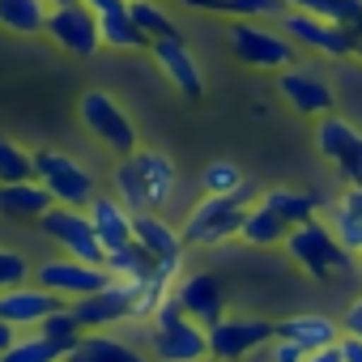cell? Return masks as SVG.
Returning <instances> with one entry per match:
<instances>
[{
    "label": "cell",
    "instance_id": "cell-1",
    "mask_svg": "<svg viewBox=\"0 0 362 362\" xmlns=\"http://www.w3.org/2000/svg\"><path fill=\"white\" fill-rule=\"evenodd\" d=\"M175 184H179L175 162L162 149H145V145H136L132 153H124L115 162V175H111L115 197L132 214H145V209H158L162 214V205L175 197Z\"/></svg>",
    "mask_w": 362,
    "mask_h": 362
},
{
    "label": "cell",
    "instance_id": "cell-2",
    "mask_svg": "<svg viewBox=\"0 0 362 362\" xmlns=\"http://www.w3.org/2000/svg\"><path fill=\"white\" fill-rule=\"evenodd\" d=\"M252 205H256L252 179H247L243 188L226 192V197H201V201L188 209V222L179 226V230H184V243H188V247H222V243L239 239L243 218H247Z\"/></svg>",
    "mask_w": 362,
    "mask_h": 362
},
{
    "label": "cell",
    "instance_id": "cell-3",
    "mask_svg": "<svg viewBox=\"0 0 362 362\" xmlns=\"http://www.w3.org/2000/svg\"><path fill=\"white\" fill-rule=\"evenodd\" d=\"M286 256L294 260V269H303L311 281H337V277H349L358 273V260L354 252H345L332 235V226L324 218H311L303 226H290V239H286Z\"/></svg>",
    "mask_w": 362,
    "mask_h": 362
},
{
    "label": "cell",
    "instance_id": "cell-4",
    "mask_svg": "<svg viewBox=\"0 0 362 362\" xmlns=\"http://www.w3.org/2000/svg\"><path fill=\"white\" fill-rule=\"evenodd\" d=\"M145 349L153 362H205L209 358V328L188 320L170 294L145 328Z\"/></svg>",
    "mask_w": 362,
    "mask_h": 362
},
{
    "label": "cell",
    "instance_id": "cell-5",
    "mask_svg": "<svg viewBox=\"0 0 362 362\" xmlns=\"http://www.w3.org/2000/svg\"><path fill=\"white\" fill-rule=\"evenodd\" d=\"M77 119H81V128H86L103 149H111L115 158H124V153H132V149L141 145L128 107H119V98H111L107 90H86V94L77 98Z\"/></svg>",
    "mask_w": 362,
    "mask_h": 362
},
{
    "label": "cell",
    "instance_id": "cell-6",
    "mask_svg": "<svg viewBox=\"0 0 362 362\" xmlns=\"http://www.w3.org/2000/svg\"><path fill=\"white\" fill-rule=\"evenodd\" d=\"M35 179L56 197V205L90 209V201L98 197L94 170L81 166L73 153H60V149H35Z\"/></svg>",
    "mask_w": 362,
    "mask_h": 362
},
{
    "label": "cell",
    "instance_id": "cell-7",
    "mask_svg": "<svg viewBox=\"0 0 362 362\" xmlns=\"http://www.w3.org/2000/svg\"><path fill=\"white\" fill-rule=\"evenodd\" d=\"M273 337H277V320L226 311L218 324H209V358H218V362H247V358L264 354Z\"/></svg>",
    "mask_w": 362,
    "mask_h": 362
},
{
    "label": "cell",
    "instance_id": "cell-8",
    "mask_svg": "<svg viewBox=\"0 0 362 362\" xmlns=\"http://www.w3.org/2000/svg\"><path fill=\"white\" fill-rule=\"evenodd\" d=\"M226 47L243 69H260V73H281L294 64V43L281 30H269L260 22H230L226 30Z\"/></svg>",
    "mask_w": 362,
    "mask_h": 362
},
{
    "label": "cell",
    "instance_id": "cell-9",
    "mask_svg": "<svg viewBox=\"0 0 362 362\" xmlns=\"http://www.w3.org/2000/svg\"><path fill=\"white\" fill-rule=\"evenodd\" d=\"M39 230L73 260H90V264H107V247L103 239L94 235V222L86 209H73V205H52L43 218H39Z\"/></svg>",
    "mask_w": 362,
    "mask_h": 362
},
{
    "label": "cell",
    "instance_id": "cell-10",
    "mask_svg": "<svg viewBox=\"0 0 362 362\" xmlns=\"http://www.w3.org/2000/svg\"><path fill=\"white\" fill-rule=\"evenodd\" d=\"M277 22H281V35H286L294 47L320 52V56H328V60H354V39H349L345 26L324 22V18H315V13H307V9H298V5L281 9Z\"/></svg>",
    "mask_w": 362,
    "mask_h": 362
},
{
    "label": "cell",
    "instance_id": "cell-11",
    "mask_svg": "<svg viewBox=\"0 0 362 362\" xmlns=\"http://www.w3.org/2000/svg\"><path fill=\"white\" fill-rule=\"evenodd\" d=\"M136 298H141V281L111 277L98 294L77 298L73 311L86 324V332H107V328H119V324H132L136 320Z\"/></svg>",
    "mask_w": 362,
    "mask_h": 362
},
{
    "label": "cell",
    "instance_id": "cell-12",
    "mask_svg": "<svg viewBox=\"0 0 362 362\" xmlns=\"http://www.w3.org/2000/svg\"><path fill=\"white\" fill-rule=\"evenodd\" d=\"M311 141H315V149L337 166V175L345 179V184H362V128H354L345 115L328 111V115L315 119Z\"/></svg>",
    "mask_w": 362,
    "mask_h": 362
},
{
    "label": "cell",
    "instance_id": "cell-13",
    "mask_svg": "<svg viewBox=\"0 0 362 362\" xmlns=\"http://www.w3.org/2000/svg\"><path fill=\"white\" fill-rule=\"evenodd\" d=\"M35 281L52 294H60L64 303H77L86 294H98L111 273L107 264H90V260H73V256H60V260H39L35 264Z\"/></svg>",
    "mask_w": 362,
    "mask_h": 362
},
{
    "label": "cell",
    "instance_id": "cell-14",
    "mask_svg": "<svg viewBox=\"0 0 362 362\" xmlns=\"http://www.w3.org/2000/svg\"><path fill=\"white\" fill-rule=\"evenodd\" d=\"M47 39L69 52V56H98L103 52V30H98V13L90 5H81V0H73V5H60L47 13Z\"/></svg>",
    "mask_w": 362,
    "mask_h": 362
},
{
    "label": "cell",
    "instance_id": "cell-15",
    "mask_svg": "<svg viewBox=\"0 0 362 362\" xmlns=\"http://www.w3.org/2000/svg\"><path fill=\"white\" fill-rule=\"evenodd\" d=\"M277 94L290 111L307 115V119H320L328 111H337V94H332V81L315 69H281L277 73Z\"/></svg>",
    "mask_w": 362,
    "mask_h": 362
},
{
    "label": "cell",
    "instance_id": "cell-16",
    "mask_svg": "<svg viewBox=\"0 0 362 362\" xmlns=\"http://www.w3.org/2000/svg\"><path fill=\"white\" fill-rule=\"evenodd\" d=\"M170 294H175L179 311L197 324H205V328L226 315V281L218 273H179Z\"/></svg>",
    "mask_w": 362,
    "mask_h": 362
},
{
    "label": "cell",
    "instance_id": "cell-17",
    "mask_svg": "<svg viewBox=\"0 0 362 362\" xmlns=\"http://www.w3.org/2000/svg\"><path fill=\"white\" fill-rule=\"evenodd\" d=\"M149 56H153V64L166 73V81L184 94L188 103H201L205 98V73H201L188 39H153L149 43Z\"/></svg>",
    "mask_w": 362,
    "mask_h": 362
},
{
    "label": "cell",
    "instance_id": "cell-18",
    "mask_svg": "<svg viewBox=\"0 0 362 362\" xmlns=\"http://www.w3.org/2000/svg\"><path fill=\"white\" fill-rule=\"evenodd\" d=\"M60 307H64V298L52 294V290H43L35 277L0 294V320H9L13 328H26V332L39 328V324H43L52 311H60Z\"/></svg>",
    "mask_w": 362,
    "mask_h": 362
},
{
    "label": "cell",
    "instance_id": "cell-19",
    "mask_svg": "<svg viewBox=\"0 0 362 362\" xmlns=\"http://www.w3.org/2000/svg\"><path fill=\"white\" fill-rule=\"evenodd\" d=\"M132 243H141L153 264H184V252H188L184 230L170 226L158 209H145L132 218Z\"/></svg>",
    "mask_w": 362,
    "mask_h": 362
},
{
    "label": "cell",
    "instance_id": "cell-20",
    "mask_svg": "<svg viewBox=\"0 0 362 362\" xmlns=\"http://www.w3.org/2000/svg\"><path fill=\"white\" fill-rule=\"evenodd\" d=\"M277 337H290L294 345H303L311 354V349H324V345H341L345 328H341V320H332L324 311H298V315L277 320Z\"/></svg>",
    "mask_w": 362,
    "mask_h": 362
},
{
    "label": "cell",
    "instance_id": "cell-21",
    "mask_svg": "<svg viewBox=\"0 0 362 362\" xmlns=\"http://www.w3.org/2000/svg\"><path fill=\"white\" fill-rule=\"evenodd\" d=\"M56 197L39 184V179H18V184H0V218L9 222H39Z\"/></svg>",
    "mask_w": 362,
    "mask_h": 362
},
{
    "label": "cell",
    "instance_id": "cell-22",
    "mask_svg": "<svg viewBox=\"0 0 362 362\" xmlns=\"http://www.w3.org/2000/svg\"><path fill=\"white\" fill-rule=\"evenodd\" d=\"M90 222H94V235L103 239V247L107 252H115V247H124V243H132V209L119 201V197H107V192H98L94 201H90Z\"/></svg>",
    "mask_w": 362,
    "mask_h": 362
},
{
    "label": "cell",
    "instance_id": "cell-23",
    "mask_svg": "<svg viewBox=\"0 0 362 362\" xmlns=\"http://www.w3.org/2000/svg\"><path fill=\"white\" fill-rule=\"evenodd\" d=\"M64 362H153L149 349H136L132 341L124 337H111V332H86Z\"/></svg>",
    "mask_w": 362,
    "mask_h": 362
},
{
    "label": "cell",
    "instance_id": "cell-24",
    "mask_svg": "<svg viewBox=\"0 0 362 362\" xmlns=\"http://www.w3.org/2000/svg\"><path fill=\"white\" fill-rule=\"evenodd\" d=\"M260 201L277 218H286L290 226H303L311 218H324V209H328V201L315 188H269V192H260Z\"/></svg>",
    "mask_w": 362,
    "mask_h": 362
},
{
    "label": "cell",
    "instance_id": "cell-25",
    "mask_svg": "<svg viewBox=\"0 0 362 362\" xmlns=\"http://www.w3.org/2000/svg\"><path fill=\"white\" fill-rule=\"evenodd\" d=\"M47 0H0V30H9L18 39L47 35Z\"/></svg>",
    "mask_w": 362,
    "mask_h": 362
},
{
    "label": "cell",
    "instance_id": "cell-26",
    "mask_svg": "<svg viewBox=\"0 0 362 362\" xmlns=\"http://www.w3.org/2000/svg\"><path fill=\"white\" fill-rule=\"evenodd\" d=\"M98 30H103V47H111V52H149V35L136 26L128 5L98 13Z\"/></svg>",
    "mask_w": 362,
    "mask_h": 362
},
{
    "label": "cell",
    "instance_id": "cell-27",
    "mask_svg": "<svg viewBox=\"0 0 362 362\" xmlns=\"http://www.w3.org/2000/svg\"><path fill=\"white\" fill-rule=\"evenodd\" d=\"M239 239L247 243V247H286V239H290V222L286 218H277L264 201H256L252 209H247V218H243V230H239Z\"/></svg>",
    "mask_w": 362,
    "mask_h": 362
},
{
    "label": "cell",
    "instance_id": "cell-28",
    "mask_svg": "<svg viewBox=\"0 0 362 362\" xmlns=\"http://www.w3.org/2000/svg\"><path fill=\"white\" fill-rule=\"evenodd\" d=\"M64 358H69V349L56 345V341H47L39 328L18 332V341L0 354V362H64Z\"/></svg>",
    "mask_w": 362,
    "mask_h": 362
},
{
    "label": "cell",
    "instance_id": "cell-29",
    "mask_svg": "<svg viewBox=\"0 0 362 362\" xmlns=\"http://www.w3.org/2000/svg\"><path fill=\"white\" fill-rule=\"evenodd\" d=\"M324 222L332 226V235H337V243L345 247V252H362V214L358 209H349L341 197L337 201H328V209H324Z\"/></svg>",
    "mask_w": 362,
    "mask_h": 362
},
{
    "label": "cell",
    "instance_id": "cell-30",
    "mask_svg": "<svg viewBox=\"0 0 362 362\" xmlns=\"http://www.w3.org/2000/svg\"><path fill=\"white\" fill-rule=\"evenodd\" d=\"M107 273L119 277V281H145L153 273V260L145 256L141 243H124L115 252H107Z\"/></svg>",
    "mask_w": 362,
    "mask_h": 362
},
{
    "label": "cell",
    "instance_id": "cell-31",
    "mask_svg": "<svg viewBox=\"0 0 362 362\" xmlns=\"http://www.w3.org/2000/svg\"><path fill=\"white\" fill-rule=\"evenodd\" d=\"M128 9H132L136 26L149 35V43L153 39H184V35H179V22L158 5V0H136V5H128Z\"/></svg>",
    "mask_w": 362,
    "mask_h": 362
},
{
    "label": "cell",
    "instance_id": "cell-32",
    "mask_svg": "<svg viewBox=\"0 0 362 362\" xmlns=\"http://www.w3.org/2000/svg\"><path fill=\"white\" fill-rule=\"evenodd\" d=\"M243 184H247V175H243V166L230 162V158H218V162H209V166L201 170V192H205V197H226V192H235V188H243Z\"/></svg>",
    "mask_w": 362,
    "mask_h": 362
},
{
    "label": "cell",
    "instance_id": "cell-33",
    "mask_svg": "<svg viewBox=\"0 0 362 362\" xmlns=\"http://www.w3.org/2000/svg\"><path fill=\"white\" fill-rule=\"evenodd\" d=\"M18 179H35V149L0 136V184H18Z\"/></svg>",
    "mask_w": 362,
    "mask_h": 362
},
{
    "label": "cell",
    "instance_id": "cell-34",
    "mask_svg": "<svg viewBox=\"0 0 362 362\" xmlns=\"http://www.w3.org/2000/svg\"><path fill=\"white\" fill-rule=\"evenodd\" d=\"M39 332L47 337V341H56V345H64V349H73L81 337H86V324L77 320V311H73V303H64L60 311H52L43 324H39Z\"/></svg>",
    "mask_w": 362,
    "mask_h": 362
},
{
    "label": "cell",
    "instance_id": "cell-35",
    "mask_svg": "<svg viewBox=\"0 0 362 362\" xmlns=\"http://www.w3.org/2000/svg\"><path fill=\"white\" fill-rule=\"evenodd\" d=\"M298 9L324 18V22H337V26H349V22H362V0H294Z\"/></svg>",
    "mask_w": 362,
    "mask_h": 362
},
{
    "label": "cell",
    "instance_id": "cell-36",
    "mask_svg": "<svg viewBox=\"0 0 362 362\" xmlns=\"http://www.w3.org/2000/svg\"><path fill=\"white\" fill-rule=\"evenodd\" d=\"M30 277H35V264H30L22 252L0 247V294L13 290V286H22V281H30Z\"/></svg>",
    "mask_w": 362,
    "mask_h": 362
},
{
    "label": "cell",
    "instance_id": "cell-37",
    "mask_svg": "<svg viewBox=\"0 0 362 362\" xmlns=\"http://www.w3.org/2000/svg\"><path fill=\"white\" fill-rule=\"evenodd\" d=\"M264 358H269V362H303V358H307V349H303V345H294L290 337H273V341H269V349H264Z\"/></svg>",
    "mask_w": 362,
    "mask_h": 362
},
{
    "label": "cell",
    "instance_id": "cell-38",
    "mask_svg": "<svg viewBox=\"0 0 362 362\" xmlns=\"http://www.w3.org/2000/svg\"><path fill=\"white\" fill-rule=\"evenodd\" d=\"M341 328H345L349 337H358V341H362V294H358V298L345 307V315H341Z\"/></svg>",
    "mask_w": 362,
    "mask_h": 362
},
{
    "label": "cell",
    "instance_id": "cell-39",
    "mask_svg": "<svg viewBox=\"0 0 362 362\" xmlns=\"http://www.w3.org/2000/svg\"><path fill=\"white\" fill-rule=\"evenodd\" d=\"M303 362H345V354H341V345H324V349H311Z\"/></svg>",
    "mask_w": 362,
    "mask_h": 362
},
{
    "label": "cell",
    "instance_id": "cell-40",
    "mask_svg": "<svg viewBox=\"0 0 362 362\" xmlns=\"http://www.w3.org/2000/svg\"><path fill=\"white\" fill-rule=\"evenodd\" d=\"M341 354H345V362H362V341L358 337H341Z\"/></svg>",
    "mask_w": 362,
    "mask_h": 362
},
{
    "label": "cell",
    "instance_id": "cell-41",
    "mask_svg": "<svg viewBox=\"0 0 362 362\" xmlns=\"http://www.w3.org/2000/svg\"><path fill=\"white\" fill-rule=\"evenodd\" d=\"M184 9H197V13H222V0H179Z\"/></svg>",
    "mask_w": 362,
    "mask_h": 362
},
{
    "label": "cell",
    "instance_id": "cell-42",
    "mask_svg": "<svg viewBox=\"0 0 362 362\" xmlns=\"http://www.w3.org/2000/svg\"><path fill=\"white\" fill-rule=\"evenodd\" d=\"M341 201H345L349 209H358V214H362V184H345V192H341Z\"/></svg>",
    "mask_w": 362,
    "mask_h": 362
},
{
    "label": "cell",
    "instance_id": "cell-43",
    "mask_svg": "<svg viewBox=\"0 0 362 362\" xmlns=\"http://www.w3.org/2000/svg\"><path fill=\"white\" fill-rule=\"evenodd\" d=\"M13 341H18V328H13L9 320H0V354H5V349H9Z\"/></svg>",
    "mask_w": 362,
    "mask_h": 362
},
{
    "label": "cell",
    "instance_id": "cell-44",
    "mask_svg": "<svg viewBox=\"0 0 362 362\" xmlns=\"http://www.w3.org/2000/svg\"><path fill=\"white\" fill-rule=\"evenodd\" d=\"M47 5H52V9H60V5H73V0H47Z\"/></svg>",
    "mask_w": 362,
    "mask_h": 362
},
{
    "label": "cell",
    "instance_id": "cell-45",
    "mask_svg": "<svg viewBox=\"0 0 362 362\" xmlns=\"http://www.w3.org/2000/svg\"><path fill=\"white\" fill-rule=\"evenodd\" d=\"M354 56H358V60H362V39H358V47H354Z\"/></svg>",
    "mask_w": 362,
    "mask_h": 362
},
{
    "label": "cell",
    "instance_id": "cell-46",
    "mask_svg": "<svg viewBox=\"0 0 362 362\" xmlns=\"http://www.w3.org/2000/svg\"><path fill=\"white\" fill-rule=\"evenodd\" d=\"M354 260H358V277H362V252H358V256H354Z\"/></svg>",
    "mask_w": 362,
    "mask_h": 362
},
{
    "label": "cell",
    "instance_id": "cell-47",
    "mask_svg": "<svg viewBox=\"0 0 362 362\" xmlns=\"http://www.w3.org/2000/svg\"><path fill=\"white\" fill-rule=\"evenodd\" d=\"M281 5H286V9H290V5H294V0H281Z\"/></svg>",
    "mask_w": 362,
    "mask_h": 362
},
{
    "label": "cell",
    "instance_id": "cell-48",
    "mask_svg": "<svg viewBox=\"0 0 362 362\" xmlns=\"http://www.w3.org/2000/svg\"><path fill=\"white\" fill-rule=\"evenodd\" d=\"M205 362H218V358H205Z\"/></svg>",
    "mask_w": 362,
    "mask_h": 362
},
{
    "label": "cell",
    "instance_id": "cell-49",
    "mask_svg": "<svg viewBox=\"0 0 362 362\" xmlns=\"http://www.w3.org/2000/svg\"><path fill=\"white\" fill-rule=\"evenodd\" d=\"M128 5H136V0H128Z\"/></svg>",
    "mask_w": 362,
    "mask_h": 362
}]
</instances>
